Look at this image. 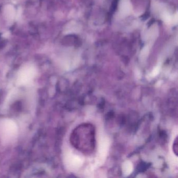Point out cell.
<instances>
[{"label":"cell","instance_id":"obj_3","mask_svg":"<svg viewBox=\"0 0 178 178\" xmlns=\"http://www.w3.org/2000/svg\"><path fill=\"white\" fill-rule=\"evenodd\" d=\"M37 73V69L32 65H26L23 66L17 74V85L23 86L30 85L34 81Z\"/></svg>","mask_w":178,"mask_h":178},{"label":"cell","instance_id":"obj_2","mask_svg":"<svg viewBox=\"0 0 178 178\" xmlns=\"http://www.w3.org/2000/svg\"><path fill=\"white\" fill-rule=\"evenodd\" d=\"M18 134V127L15 122L10 119L0 121V137L2 140L10 143L14 140Z\"/></svg>","mask_w":178,"mask_h":178},{"label":"cell","instance_id":"obj_6","mask_svg":"<svg viewBox=\"0 0 178 178\" xmlns=\"http://www.w3.org/2000/svg\"><path fill=\"white\" fill-rule=\"evenodd\" d=\"M163 18L165 21V22L168 23H170L173 21V19L171 17V16L168 13H165L163 16Z\"/></svg>","mask_w":178,"mask_h":178},{"label":"cell","instance_id":"obj_5","mask_svg":"<svg viewBox=\"0 0 178 178\" xmlns=\"http://www.w3.org/2000/svg\"><path fill=\"white\" fill-rule=\"evenodd\" d=\"M131 4L128 0H124L121 5V12L123 15H127L131 11Z\"/></svg>","mask_w":178,"mask_h":178},{"label":"cell","instance_id":"obj_7","mask_svg":"<svg viewBox=\"0 0 178 178\" xmlns=\"http://www.w3.org/2000/svg\"><path fill=\"white\" fill-rule=\"evenodd\" d=\"M178 140H177V137H176V140H174V143H173V152L177 156L178 154Z\"/></svg>","mask_w":178,"mask_h":178},{"label":"cell","instance_id":"obj_4","mask_svg":"<svg viewBox=\"0 0 178 178\" xmlns=\"http://www.w3.org/2000/svg\"><path fill=\"white\" fill-rule=\"evenodd\" d=\"M4 14L8 21H12L16 17L15 8L12 5H8L4 9Z\"/></svg>","mask_w":178,"mask_h":178},{"label":"cell","instance_id":"obj_8","mask_svg":"<svg viewBox=\"0 0 178 178\" xmlns=\"http://www.w3.org/2000/svg\"><path fill=\"white\" fill-rule=\"evenodd\" d=\"M9 34H10V33H9V32H6V33L4 34V35H3V36L4 37H5V38H6V37H8V36L9 35Z\"/></svg>","mask_w":178,"mask_h":178},{"label":"cell","instance_id":"obj_1","mask_svg":"<svg viewBox=\"0 0 178 178\" xmlns=\"http://www.w3.org/2000/svg\"><path fill=\"white\" fill-rule=\"evenodd\" d=\"M95 127L91 123H83L76 127L72 134L74 147L83 153L93 152L96 146Z\"/></svg>","mask_w":178,"mask_h":178}]
</instances>
